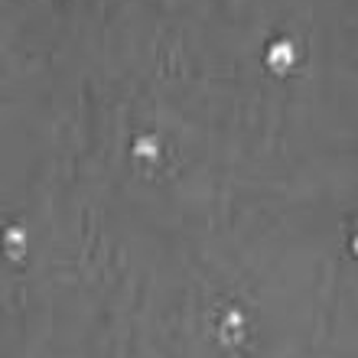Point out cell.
<instances>
[{"label": "cell", "mask_w": 358, "mask_h": 358, "mask_svg": "<svg viewBox=\"0 0 358 358\" xmlns=\"http://www.w3.org/2000/svg\"><path fill=\"white\" fill-rule=\"evenodd\" d=\"M293 62H296V49H293V43H287V39L271 43V49H267V66H271L273 72H287Z\"/></svg>", "instance_id": "cell-1"}, {"label": "cell", "mask_w": 358, "mask_h": 358, "mask_svg": "<svg viewBox=\"0 0 358 358\" xmlns=\"http://www.w3.org/2000/svg\"><path fill=\"white\" fill-rule=\"evenodd\" d=\"M222 336H225V342H241V336H245V316L238 310H231L225 316V322H222Z\"/></svg>", "instance_id": "cell-3"}, {"label": "cell", "mask_w": 358, "mask_h": 358, "mask_svg": "<svg viewBox=\"0 0 358 358\" xmlns=\"http://www.w3.org/2000/svg\"><path fill=\"white\" fill-rule=\"evenodd\" d=\"M23 251H27V231L23 228H7V255L13 257V261H20L23 257Z\"/></svg>", "instance_id": "cell-4"}, {"label": "cell", "mask_w": 358, "mask_h": 358, "mask_svg": "<svg viewBox=\"0 0 358 358\" xmlns=\"http://www.w3.org/2000/svg\"><path fill=\"white\" fill-rule=\"evenodd\" d=\"M352 251H355V255H358V238H355V241H352Z\"/></svg>", "instance_id": "cell-5"}, {"label": "cell", "mask_w": 358, "mask_h": 358, "mask_svg": "<svg viewBox=\"0 0 358 358\" xmlns=\"http://www.w3.org/2000/svg\"><path fill=\"white\" fill-rule=\"evenodd\" d=\"M134 157L141 163H157V157H160L157 137H137V141H134Z\"/></svg>", "instance_id": "cell-2"}]
</instances>
